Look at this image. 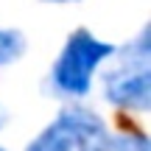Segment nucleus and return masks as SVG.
Returning <instances> with one entry per match:
<instances>
[{
    "label": "nucleus",
    "mask_w": 151,
    "mask_h": 151,
    "mask_svg": "<svg viewBox=\"0 0 151 151\" xmlns=\"http://www.w3.org/2000/svg\"><path fill=\"white\" fill-rule=\"evenodd\" d=\"M112 53H115L112 45L95 39L90 31L84 28L73 31L53 65V87L65 95H87L95 67Z\"/></svg>",
    "instance_id": "1"
},
{
    "label": "nucleus",
    "mask_w": 151,
    "mask_h": 151,
    "mask_svg": "<svg viewBox=\"0 0 151 151\" xmlns=\"http://www.w3.org/2000/svg\"><path fill=\"white\" fill-rule=\"evenodd\" d=\"M109 134L98 115L87 109H65L48 123L25 151H109Z\"/></svg>",
    "instance_id": "2"
},
{
    "label": "nucleus",
    "mask_w": 151,
    "mask_h": 151,
    "mask_svg": "<svg viewBox=\"0 0 151 151\" xmlns=\"http://www.w3.org/2000/svg\"><path fill=\"white\" fill-rule=\"evenodd\" d=\"M104 95L123 109L146 112L151 104V42L148 31L123 53V62L104 78Z\"/></svg>",
    "instance_id": "3"
},
{
    "label": "nucleus",
    "mask_w": 151,
    "mask_h": 151,
    "mask_svg": "<svg viewBox=\"0 0 151 151\" xmlns=\"http://www.w3.org/2000/svg\"><path fill=\"white\" fill-rule=\"evenodd\" d=\"M22 50H25L22 34L14 31V28H0V67L11 65L14 59H20Z\"/></svg>",
    "instance_id": "4"
},
{
    "label": "nucleus",
    "mask_w": 151,
    "mask_h": 151,
    "mask_svg": "<svg viewBox=\"0 0 151 151\" xmlns=\"http://www.w3.org/2000/svg\"><path fill=\"white\" fill-rule=\"evenodd\" d=\"M109 148H115V151H151L148 140L143 134H123L115 143H109Z\"/></svg>",
    "instance_id": "5"
},
{
    "label": "nucleus",
    "mask_w": 151,
    "mask_h": 151,
    "mask_svg": "<svg viewBox=\"0 0 151 151\" xmlns=\"http://www.w3.org/2000/svg\"><path fill=\"white\" fill-rule=\"evenodd\" d=\"M6 120H9V115H6V109L0 106V129H3V126H6Z\"/></svg>",
    "instance_id": "6"
},
{
    "label": "nucleus",
    "mask_w": 151,
    "mask_h": 151,
    "mask_svg": "<svg viewBox=\"0 0 151 151\" xmlns=\"http://www.w3.org/2000/svg\"><path fill=\"white\" fill-rule=\"evenodd\" d=\"M53 3H67V0H53Z\"/></svg>",
    "instance_id": "7"
},
{
    "label": "nucleus",
    "mask_w": 151,
    "mask_h": 151,
    "mask_svg": "<svg viewBox=\"0 0 151 151\" xmlns=\"http://www.w3.org/2000/svg\"><path fill=\"white\" fill-rule=\"evenodd\" d=\"M0 151H6V148H0Z\"/></svg>",
    "instance_id": "8"
}]
</instances>
